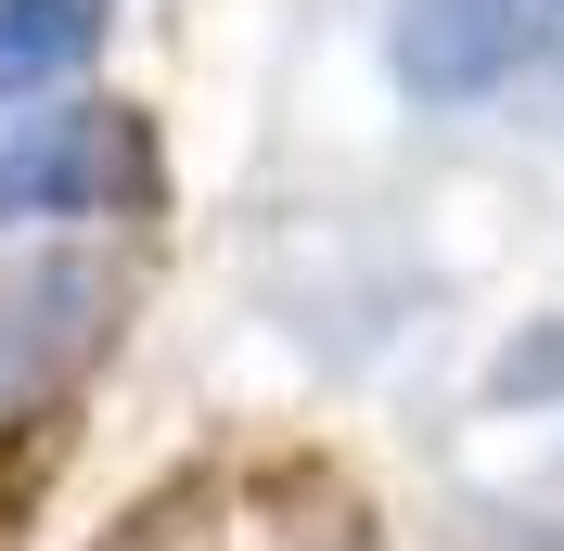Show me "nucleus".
<instances>
[{
	"label": "nucleus",
	"instance_id": "1",
	"mask_svg": "<svg viewBox=\"0 0 564 551\" xmlns=\"http://www.w3.org/2000/svg\"><path fill=\"white\" fill-rule=\"evenodd\" d=\"M141 193H154V141H141L129 104H52V116H13V141H0V231L116 218Z\"/></svg>",
	"mask_w": 564,
	"mask_h": 551
},
{
	"label": "nucleus",
	"instance_id": "2",
	"mask_svg": "<svg viewBox=\"0 0 564 551\" xmlns=\"http://www.w3.org/2000/svg\"><path fill=\"white\" fill-rule=\"evenodd\" d=\"M539 65V0H386V77L411 104H488Z\"/></svg>",
	"mask_w": 564,
	"mask_h": 551
},
{
	"label": "nucleus",
	"instance_id": "3",
	"mask_svg": "<svg viewBox=\"0 0 564 551\" xmlns=\"http://www.w3.org/2000/svg\"><path fill=\"white\" fill-rule=\"evenodd\" d=\"M104 52V0H0V104H52Z\"/></svg>",
	"mask_w": 564,
	"mask_h": 551
}]
</instances>
